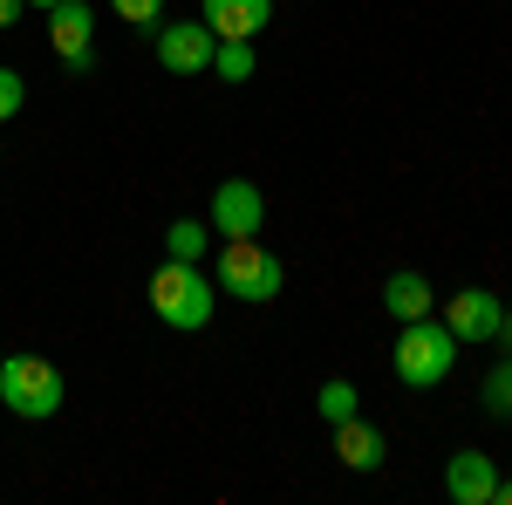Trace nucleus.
Instances as JSON below:
<instances>
[{"label":"nucleus","mask_w":512,"mask_h":505,"mask_svg":"<svg viewBox=\"0 0 512 505\" xmlns=\"http://www.w3.org/2000/svg\"><path fill=\"white\" fill-rule=\"evenodd\" d=\"M0 403L28 424L55 417L62 410V369L48 355H0Z\"/></svg>","instance_id":"nucleus-3"},{"label":"nucleus","mask_w":512,"mask_h":505,"mask_svg":"<svg viewBox=\"0 0 512 505\" xmlns=\"http://www.w3.org/2000/svg\"><path fill=\"white\" fill-rule=\"evenodd\" d=\"M89 35H96V14L89 0H55L48 7V48L69 76H89Z\"/></svg>","instance_id":"nucleus-8"},{"label":"nucleus","mask_w":512,"mask_h":505,"mask_svg":"<svg viewBox=\"0 0 512 505\" xmlns=\"http://www.w3.org/2000/svg\"><path fill=\"white\" fill-rule=\"evenodd\" d=\"M130 28H144V35H158V21H164V0H110Z\"/></svg>","instance_id":"nucleus-18"},{"label":"nucleus","mask_w":512,"mask_h":505,"mask_svg":"<svg viewBox=\"0 0 512 505\" xmlns=\"http://www.w3.org/2000/svg\"><path fill=\"white\" fill-rule=\"evenodd\" d=\"M478 396H485V410H492V417H512V349H506V362H492V376H485Z\"/></svg>","instance_id":"nucleus-15"},{"label":"nucleus","mask_w":512,"mask_h":505,"mask_svg":"<svg viewBox=\"0 0 512 505\" xmlns=\"http://www.w3.org/2000/svg\"><path fill=\"white\" fill-rule=\"evenodd\" d=\"M280 260L260 246V239H226V253H219V287L233 294V301H246V308H260V301H274L280 294Z\"/></svg>","instance_id":"nucleus-4"},{"label":"nucleus","mask_w":512,"mask_h":505,"mask_svg":"<svg viewBox=\"0 0 512 505\" xmlns=\"http://www.w3.org/2000/svg\"><path fill=\"white\" fill-rule=\"evenodd\" d=\"M198 21L219 41H253L274 21V0H198Z\"/></svg>","instance_id":"nucleus-10"},{"label":"nucleus","mask_w":512,"mask_h":505,"mask_svg":"<svg viewBox=\"0 0 512 505\" xmlns=\"http://www.w3.org/2000/svg\"><path fill=\"white\" fill-rule=\"evenodd\" d=\"M444 499L451 505H492L499 499V465H492L485 451H458V458L444 465Z\"/></svg>","instance_id":"nucleus-9"},{"label":"nucleus","mask_w":512,"mask_h":505,"mask_svg":"<svg viewBox=\"0 0 512 505\" xmlns=\"http://www.w3.org/2000/svg\"><path fill=\"white\" fill-rule=\"evenodd\" d=\"M492 505H512V478H499V499H492Z\"/></svg>","instance_id":"nucleus-20"},{"label":"nucleus","mask_w":512,"mask_h":505,"mask_svg":"<svg viewBox=\"0 0 512 505\" xmlns=\"http://www.w3.org/2000/svg\"><path fill=\"white\" fill-rule=\"evenodd\" d=\"M212 48H219V35H212L205 21H158L164 76H205V69H212Z\"/></svg>","instance_id":"nucleus-7"},{"label":"nucleus","mask_w":512,"mask_h":505,"mask_svg":"<svg viewBox=\"0 0 512 505\" xmlns=\"http://www.w3.org/2000/svg\"><path fill=\"white\" fill-rule=\"evenodd\" d=\"M315 410L328 417V424H349V417H355V383H342V376H335V383H321Z\"/></svg>","instance_id":"nucleus-16"},{"label":"nucleus","mask_w":512,"mask_h":505,"mask_svg":"<svg viewBox=\"0 0 512 505\" xmlns=\"http://www.w3.org/2000/svg\"><path fill=\"white\" fill-rule=\"evenodd\" d=\"M212 69H219V82H246L253 76V41H219L212 48Z\"/></svg>","instance_id":"nucleus-14"},{"label":"nucleus","mask_w":512,"mask_h":505,"mask_svg":"<svg viewBox=\"0 0 512 505\" xmlns=\"http://www.w3.org/2000/svg\"><path fill=\"white\" fill-rule=\"evenodd\" d=\"M21 7H28V0H0V28H14V21H21Z\"/></svg>","instance_id":"nucleus-19"},{"label":"nucleus","mask_w":512,"mask_h":505,"mask_svg":"<svg viewBox=\"0 0 512 505\" xmlns=\"http://www.w3.org/2000/svg\"><path fill=\"white\" fill-rule=\"evenodd\" d=\"M219 308V280L198 267V260H164L151 273V314H158L164 328H178V335H198L205 321Z\"/></svg>","instance_id":"nucleus-1"},{"label":"nucleus","mask_w":512,"mask_h":505,"mask_svg":"<svg viewBox=\"0 0 512 505\" xmlns=\"http://www.w3.org/2000/svg\"><path fill=\"white\" fill-rule=\"evenodd\" d=\"M335 458H342L349 471H376V465H383V430L362 424V417L335 424Z\"/></svg>","instance_id":"nucleus-12"},{"label":"nucleus","mask_w":512,"mask_h":505,"mask_svg":"<svg viewBox=\"0 0 512 505\" xmlns=\"http://www.w3.org/2000/svg\"><path fill=\"white\" fill-rule=\"evenodd\" d=\"M21 110H28V82H21V69L0 62V123H14Z\"/></svg>","instance_id":"nucleus-17"},{"label":"nucleus","mask_w":512,"mask_h":505,"mask_svg":"<svg viewBox=\"0 0 512 505\" xmlns=\"http://www.w3.org/2000/svg\"><path fill=\"white\" fill-rule=\"evenodd\" d=\"M28 7H41V14H48V7H55V0H28Z\"/></svg>","instance_id":"nucleus-21"},{"label":"nucleus","mask_w":512,"mask_h":505,"mask_svg":"<svg viewBox=\"0 0 512 505\" xmlns=\"http://www.w3.org/2000/svg\"><path fill=\"white\" fill-rule=\"evenodd\" d=\"M383 308H390L396 321H424V314H437V287L424 273H390V280H383Z\"/></svg>","instance_id":"nucleus-11"},{"label":"nucleus","mask_w":512,"mask_h":505,"mask_svg":"<svg viewBox=\"0 0 512 505\" xmlns=\"http://www.w3.org/2000/svg\"><path fill=\"white\" fill-rule=\"evenodd\" d=\"M205 246H212V226H205V219H171L164 260H205Z\"/></svg>","instance_id":"nucleus-13"},{"label":"nucleus","mask_w":512,"mask_h":505,"mask_svg":"<svg viewBox=\"0 0 512 505\" xmlns=\"http://www.w3.org/2000/svg\"><path fill=\"white\" fill-rule=\"evenodd\" d=\"M390 362H396V376H403L410 389H437L451 369H458V335H451L437 314H424V321H403V335H396Z\"/></svg>","instance_id":"nucleus-2"},{"label":"nucleus","mask_w":512,"mask_h":505,"mask_svg":"<svg viewBox=\"0 0 512 505\" xmlns=\"http://www.w3.org/2000/svg\"><path fill=\"white\" fill-rule=\"evenodd\" d=\"M499 321H506V308H499L492 287H458V294L444 301V328L458 335V349H485V342H499Z\"/></svg>","instance_id":"nucleus-5"},{"label":"nucleus","mask_w":512,"mask_h":505,"mask_svg":"<svg viewBox=\"0 0 512 505\" xmlns=\"http://www.w3.org/2000/svg\"><path fill=\"white\" fill-rule=\"evenodd\" d=\"M219 239H260V226H267V198H260V185H246V178H226L219 192H212V219H205Z\"/></svg>","instance_id":"nucleus-6"}]
</instances>
